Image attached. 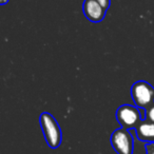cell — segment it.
I'll list each match as a JSON object with an SVG mask.
<instances>
[{
    "instance_id": "9",
    "label": "cell",
    "mask_w": 154,
    "mask_h": 154,
    "mask_svg": "<svg viewBox=\"0 0 154 154\" xmlns=\"http://www.w3.org/2000/svg\"><path fill=\"white\" fill-rule=\"evenodd\" d=\"M99 3H100L101 5H103V8H105L106 10H108L109 9V7H110V0H97Z\"/></svg>"
},
{
    "instance_id": "6",
    "label": "cell",
    "mask_w": 154,
    "mask_h": 154,
    "mask_svg": "<svg viewBox=\"0 0 154 154\" xmlns=\"http://www.w3.org/2000/svg\"><path fill=\"white\" fill-rule=\"evenodd\" d=\"M134 130L139 140L146 143H154V124L143 119Z\"/></svg>"
},
{
    "instance_id": "8",
    "label": "cell",
    "mask_w": 154,
    "mask_h": 154,
    "mask_svg": "<svg viewBox=\"0 0 154 154\" xmlns=\"http://www.w3.org/2000/svg\"><path fill=\"white\" fill-rule=\"evenodd\" d=\"M146 151L147 154H154V143H150L146 145Z\"/></svg>"
},
{
    "instance_id": "5",
    "label": "cell",
    "mask_w": 154,
    "mask_h": 154,
    "mask_svg": "<svg viewBox=\"0 0 154 154\" xmlns=\"http://www.w3.org/2000/svg\"><path fill=\"white\" fill-rule=\"evenodd\" d=\"M82 12L87 19L94 23L103 21L107 14V10L97 0H85L82 3Z\"/></svg>"
},
{
    "instance_id": "4",
    "label": "cell",
    "mask_w": 154,
    "mask_h": 154,
    "mask_svg": "<svg viewBox=\"0 0 154 154\" xmlns=\"http://www.w3.org/2000/svg\"><path fill=\"white\" fill-rule=\"evenodd\" d=\"M110 141L117 154H133L134 140L130 130L124 128L116 129L111 134Z\"/></svg>"
},
{
    "instance_id": "2",
    "label": "cell",
    "mask_w": 154,
    "mask_h": 154,
    "mask_svg": "<svg viewBox=\"0 0 154 154\" xmlns=\"http://www.w3.org/2000/svg\"><path fill=\"white\" fill-rule=\"evenodd\" d=\"M131 96L138 109L146 110L154 103V88L145 80H138L131 88Z\"/></svg>"
},
{
    "instance_id": "10",
    "label": "cell",
    "mask_w": 154,
    "mask_h": 154,
    "mask_svg": "<svg viewBox=\"0 0 154 154\" xmlns=\"http://www.w3.org/2000/svg\"><path fill=\"white\" fill-rule=\"evenodd\" d=\"M9 2V0H0V5H5Z\"/></svg>"
},
{
    "instance_id": "3",
    "label": "cell",
    "mask_w": 154,
    "mask_h": 154,
    "mask_svg": "<svg viewBox=\"0 0 154 154\" xmlns=\"http://www.w3.org/2000/svg\"><path fill=\"white\" fill-rule=\"evenodd\" d=\"M116 119L122 128L126 130H132L138 126V124L143 118L140 114V110L137 107L122 105L116 111Z\"/></svg>"
},
{
    "instance_id": "7",
    "label": "cell",
    "mask_w": 154,
    "mask_h": 154,
    "mask_svg": "<svg viewBox=\"0 0 154 154\" xmlns=\"http://www.w3.org/2000/svg\"><path fill=\"white\" fill-rule=\"evenodd\" d=\"M143 119L154 124V103L152 106H150L148 109H146V114Z\"/></svg>"
},
{
    "instance_id": "1",
    "label": "cell",
    "mask_w": 154,
    "mask_h": 154,
    "mask_svg": "<svg viewBox=\"0 0 154 154\" xmlns=\"http://www.w3.org/2000/svg\"><path fill=\"white\" fill-rule=\"evenodd\" d=\"M39 122L48 146L51 149H57L62 141V132L57 120L49 112H42L39 116Z\"/></svg>"
}]
</instances>
